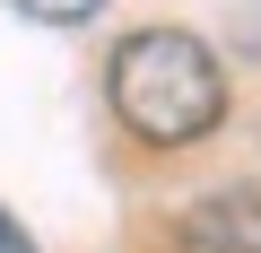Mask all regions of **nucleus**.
Segmentation results:
<instances>
[{"label":"nucleus","instance_id":"nucleus-1","mask_svg":"<svg viewBox=\"0 0 261 253\" xmlns=\"http://www.w3.org/2000/svg\"><path fill=\"white\" fill-rule=\"evenodd\" d=\"M105 105L140 149H192L226 122V61L192 27H140L105 61Z\"/></svg>","mask_w":261,"mask_h":253},{"label":"nucleus","instance_id":"nucleus-2","mask_svg":"<svg viewBox=\"0 0 261 253\" xmlns=\"http://www.w3.org/2000/svg\"><path fill=\"white\" fill-rule=\"evenodd\" d=\"M174 253H261V192H200L174 210Z\"/></svg>","mask_w":261,"mask_h":253},{"label":"nucleus","instance_id":"nucleus-3","mask_svg":"<svg viewBox=\"0 0 261 253\" xmlns=\"http://www.w3.org/2000/svg\"><path fill=\"white\" fill-rule=\"evenodd\" d=\"M9 9H27V18H44V27H87L105 0H9Z\"/></svg>","mask_w":261,"mask_h":253},{"label":"nucleus","instance_id":"nucleus-4","mask_svg":"<svg viewBox=\"0 0 261 253\" xmlns=\"http://www.w3.org/2000/svg\"><path fill=\"white\" fill-rule=\"evenodd\" d=\"M0 253H35V236H27V227H18L9 210H0Z\"/></svg>","mask_w":261,"mask_h":253}]
</instances>
